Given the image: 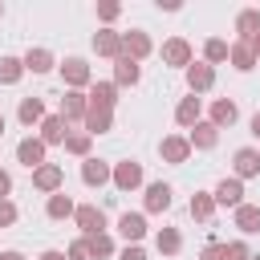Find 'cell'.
<instances>
[{
    "label": "cell",
    "instance_id": "1",
    "mask_svg": "<svg viewBox=\"0 0 260 260\" xmlns=\"http://www.w3.org/2000/svg\"><path fill=\"white\" fill-rule=\"evenodd\" d=\"M73 219H77V228H81V236H85V240L106 232V211H102V207H93V203H81V207L73 211Z\"/></svg>",
    "mask_w": 260,
    "mask_h": 260
},
{
    "label": "cell",
    "instance_id": "2",
    "mask_svg": "<svg viewBox=\"0 0 260 260\" xmlns=\"http://www.w3.org/2000/svg\"><path fill=\"white\" fill-rule=\"evenodd\" d=\"M110 183H114L118 191H134V187H142V162H134V158L118 162V167L110 171Z\"/></svg>",
    "mask_w": 260,
    "mask_h": 260
},
{
    "label": "cell",
    "instance_id": "3",
    "mask_svg": "<svg viewBox=\"0 0 260 260\" xmlns=\"http://www.w3.org/2000/svg\"><path fill=\"white\" fill-rule=\"evenodd\" d=\"M61 183H65V171H61L57 162H45V167H37V171H32V187H37V191H45V195H57V191H61Z\"/></svg>",
    "mask_w": 260,
    "mask_h": 260
},
{
    "label": "cell",
    "instance_id": "4",
    "mask_svg": "<svg viewBox=\"0 0 260 260\" xmlns=\"http://www.w3.org/2000/svg\"><path fill=\"white\" fill-rule=\"evenodd\" d=\"M61 77H65V85H69V89H81V85H89V81H93V73H89V65H85L81 57H65Z\"/></svg>",
    "mask_w": 260,
    "mask_h": 260
},
{
    "label": "cell",
    "instance_id": "5",
    "mask_svg": "<svg viewBox=\"0 0 260 260\" xmlns=\"http://www.w3.org/2000/svg\"><path fill=\"white\" fill-rule=\"evenodd\" d=\"M93 53H98V57H110V61H118V57H122V32H114V28H102V32H93Z\"/></svg>",
    "mask_w": 260,
    "mask_h": 260
},
{
    "label": "cell",
    "instance_id": "6",
    "mask_svg": "<svg viewBox=\"0 0 260 260\" xmlns=\"http://www.w3.org/2000/svg\"><path fill=\"white\" fill-rule=\"evenodd\" d=\"M150 53V37L142 32V28H130V32H122V57H130V61H142Z\"/></svg>",
    "mask_w": 260,
    "mask_h": 260
},
{
    "label": "cell",
    "instance_id": "7",
    "mask_svg": "<svg viewBox=\"0 0 260 260\" xmlns=\"http://www.w3.org/2000/svg\"><path fill=\"white\" fill-rule=\"evenodd\" d=\"M187 85H191V93H207L215 85V69L203 65V61H191L187 65Z\"/></svg>",
    "mask_w": 260,
    "mask_h": 260
},
{
    "label": "cell",
    "instance_id": "8",
    "mask_svg": "<svg viewBox=\"0 0 260 260\" xmlns=\"http://www.w3.org/2000/svg\"><path fill=\"white\" fill-rule=\"evenodd\" d=\"M158 154H162L167 162H187V158H191V142H187L183 134H167V138L158 142Z\"/></svg>",
    "mask_w": 260,
    "mask_h": 260
},
{
    "label": "cell",
    "instance_id": "9",
    "mask_svg": "<svg viewBox=\"0 0 260 260\" xmlns=\"http://www.w3.org/2000/svg\"><path fill=\"white\" fill-rule=\"evenodd\" d=\"M232 167H236V179L244 183V179H252V175H260V154H256L252 146H240V150L232 154Z\"/></svg>",
    "mask_w": 260,
    "mask_h": 260
},
{
    "label": "cell",
    "instance_id": "10",
    "mask_svg": "<svg viewBox=\"0 0 260 260\" xmlns=\"http://www.w3.org/2000/svg\"><path fill=\"white\" fill-rule=\"evenodd\" d=\"M162 65H179V69H187V65H191V45H187L183 37H171V41L162 45Z\"/></svg>",
    "mask_w": 260,
    "mask_h": 260
},
{
    "label": "cell",
    "instance_id": "11",
    "mask_svg": "<svg viewBox=\"0 0 260 260\" xmlns=\"http://www.w3.org/2000/svg\"><path fill=\"white\" fill-rule=\"evenodd\" d=\"M85 110H89V98H85L81 89H69V93L61 98V118H65V122H81Z\"/></svg>",
    "mask_w": 260,
    "mask_h": 260
},
{
    "label": "cell",
    "instance_id": "12",
    "mask_svg": "<svg viewBox=\"0 0 260 260\" xmlns=\"http://www.w3.org/2000/svg\"><path fill=\"white\" fill-rule=\"evenodd\" d=\"M85 134L93 138V134H106V130H114V110H102V106H89L85 110Z\"/></svg>",
    "mask_w": 260,
    "mask_h": 260
},
{
    "label": "cell",
    "instance_id": "13",
    "mask_svg": "<svg viewBox=\"0 0 260 260\" xmlns=\"http://www.w3.org/2000/svg\"><path fill=\"white\" fill-rule=\"evenodd\" d=\"M65 134H69V122H65L61 114H45V122H41V142H45V146H57V142H65Z\"/></svg>",
    "mask_w": 260,
    "mask_h": 260
},
{
    "label": "cell",
    "instance_id": "14",
    "mask_svg": "<svg viewBox=\"0 0 260 260\" xmlns=\"http://www.w3.org/2000/svg\"><path fill=\"white\" fill-rule=\"evenodd\" d=\"M187 142H191V150H211V146L219 142V130H215L211 122H195L191 134H187Z\"/></svg>",
    "mask_w": 260,
    "mask_h": 260
},
{
    "label": "cell",
    "instance_id": "15",
    "mask_svg": "<svg viewBox=\"0 0 260 260\" xmlns=\"http://www.w3.org/2000/svg\"><path fill=\"white\" fill-rule=\"evenodd\" d=\"M16 158L28 167V171H37V167H45V142L41 138H24L20 146H16Z\"/></svg>",
    "mask_w": 260,
    "mask_h": 260
},
{
    "label": "cell",
    "instance_id": "16",
    "mask_svg": "<svg viewBox=\"0 0 260 260\" xmlns=\"http://www.w3.org/2000/svg\"><path fill=\"white\" fill-rule=\"evenodd\" d=\"M211 199L223 203V207H240V203H244V183H240V179H223V183L211 191Z\"/></svg>",
    "mask_w": 260,
    "mask_h": 260
},
{
    "label": "cell",
    "instance_id": "17",
    "mask_svg": "<svg viewBox=\"0 0 260 260\" xmlns=\"http://www.w3.org/2000/svg\"><path fill=\"white\" fill-rule=\"evenodd\" d=\"M118 232L126 236V244H138V240L146 236V215H142V211H126V215L118 219Z\"/></svg>",
    "mask_w": 260,
    "mask_h": 260
},
{
    "label": "cell",
    "instance_id": "18",
    "mask_svg": "<svg viewBox=\"0 0 260 260\" xmlns=\"http://www.w3.org/2000/svg\"><path fill=\"white\" fill-rule=\"evenodd\" d=\"M236 32H240L244 45H252V41L260 37V8H244V12L236 16Z\"/></svg>",
    "mask_w": 260,
    "mask_h": 260
},
{
    "label": "cell",
    "instance_id": "19",
    "mask_svg": "<svg viewBox=\"0 0 260 260\" xmlns=\"http://www.w3.org/2000/svg\"><path fill=\"white\" fill-rule=\"evenodd\" d=\"M81 179H85V187H106L110 183V167L102 158H81Z\"/></svg>",
    "mask_w": 260,
    "mask_h": 260
},
{
    "label": "cell",
    "instance_id": "20",
    "mask_svg": "<svg viewBox=\"0 0 260 260\" xmlns=\"http://www.w3.org/2000/svg\"><path fill=\"white\" fill-rule=\"evenodd\" d=\"M114 102H118V85H114V81H93V85H89V106L114 110Z\"/></svg>",
    "mask_w": 260,
    "mask_h": 260
},
{
    "label": "cell",
    "instance_id": "21",
    "mask_svg": "<svg viewBox=\"0 0 260 260\" xmlns=\"http://www.w3.org/2000/svg\"><path fill=\"white\" fill-rule=\"evenodd\" d=\"M199 114H203V102H199L195 93H191V98H183V102L175 106V122H179V126H187V130L199 122Z\"/></svg>",
    "mask_w": 260,
    "mask_h": 260
},
{
    "label": "cell",
    "instance_id": "22",
    "mask_svg": "<svg viewBox=\"0 0 260 260\" xmlns=\"http://www.w3.org/2000/svg\"><path fill=\"white\" fill-rule=\"evenodd\" d=\"M228 61L240 69V73H248V69H256V53H252V45H244V41H236V45H228Z\"/></svg>",
    "mask_w": 260,
    "mask_h": 260
},
{
    "label": "cell",
    "instance_id": "23",
    "mask_svg": "<svg viewBox=\"0 0 260 260\" xmlns=\"http://www.w3.org/2000/svg\"><path fill=\"white\" fill-rule=\"evenodd\" d=\"M16 118H20L24 126H41V122H45V106H41V98H20Z\"/></svg>",
    "mask_w": 260,
    "mask_h": 260
},
{
    "label": "cell",
    "instance_id": "24",
    "mask_svg": "<svg viewBox=\"0 0 260 260\" xmlns=\"http://www.w3.org/2000/svg\"><path fill=\"white\" fill-rule=\"evenodd\" d=\"M240 118V110H236V102L232 98H219V102H211V126L219 130V126H232Z\"/></svg>",
    "mask_w": 260,
    "mask_h": 260
},
{
    "label": "cell",
    "instance_id": "25",
    "mask_svg": "<svg viewBox=\"0 0 260 260\" xmlns=\"http://www.w3.org/2000/svg\"><path fill=\"white\" fill-rule=\"evenodd\" d=\"M171 207V187L167 183H146V211H167Z\"/></svg>",
    "mask_w": 260,
    "mask_h": 260
},
{
    "label": "cell",
    "instance_id": "26",
    "mask_svg": "<svg viewBox=\"0 0 260 260\" xmlns=\"http://www.w3.org/2000/svg\"><path fill=\"white\" fill-rule=\"evenodd\" d=\"M236 228H240L244 236L260 232V207H256V203H240V207H236Z\"/></svg>",
    "mask_w": 260,
    "mask_h": 260
},
{
    "label": "cell",
    "instance_id": "27",
    "mask_svg": "<svg viewBox=\"0 0 260 260\" xmlns=\"http://www.w3.org/2000/svg\"><path fill=\"white\" fill-rule=\"evenodd\" d=\"M20 61H24V73H49L53 69V53L49 49H28Z\"/></svg>",
    "mask_w": 260,
    "mask_h": 260
},
{
    "label": "cell",
    "instance_id": "28",
    "mask_svg": "<svg viewBox=\"0 0 260 260\" xmlns=\"http://www.w3.org/2000/svg\"><path fill=\"white\" fill-rule=\"evenodd\" d=\"M138 77H142L138 61H130V57H118L114 61V85H134Z\"/></svg>",
    "mask_w": 260,
    "mask_h": 260
},
{
    "label": "cell",
    "instance_id": "29",
    "mask_svg": "<svg viewBox=\"0 0 260 260\" xmlns=\"http://www.w3.org/2000/svg\"><path fill=\"white\" fill-rule=\"evenodd\" d=\"M45 211H49V219H69V215L77 211V203H73V199H69L65 191H57V195H49Z\"/></svg>",
    "mask_w": 260,
    "mask_h": 260
},
{
    "label": "cell",
    "instance_id": "30",
    "mask_svg": "<svg viewBox=\"0 0 260 260\" xmlns=\"http://www.w3.org/2000/svg\"><path fill=\"white\" fill-rule=\"evenodd\" d=\"M191 215H195L199 223H211V215H215V199H211L207 191H195V195H191Z\"/></svg>",
    "mask_w": 260,
    "mask_h": 260
},
{
    "label": "cell",
    "instance_id": "31",
    "mask_svg": "<svg viewBox=\"0 0 260 260\" xmlns=\"http://www.w3.org/2000/svg\"><path fill=\"white\" fill-rule=\"evenodd\" d=\"M24 77V61L20 57H0V85H16Z\"/></svg>",
    "mask_w": 260,
    "mask_h": 260
},
{
    "label": "cell",
    "instance_id": "32",
    "mask_svg": "<svg viewBox=\"0 0 260 260\" xmlns=\"http://www.w3.org/2000/svg\"><path fill=\"white\" fill-rule=\"evenodd\" d=\"M69 154H77V158H89V146H93V138L85 134V130H77V134H65V142H61Z\"/></svg>",
    "mask_w": 260,
    "mask_h": 260
},
{
    "label": "cell",
    "instance_id": "33",
    "mask_svg": "<svg viewBox=\"0 0 260 260\" xmlns=\"http://www.w3.org/2000/svg\"><path fill=\"white\" fill-rule=\"evenodd\" d=\"M219 61H228V41L211 37V41L203 45V65H219Z\"/></svg>",
    "mask_w": 260,
    "mask_h": 260
},
{
    "label": "cell",
    "instance_id": "34",
    "mask_svg": "<svg viewBox=\"0 0 260 260\" xmlns=\"http://www.w3.org/2000/svg\"><path fill=\"white\" fill-rule=\"evenodd\" d=\"M154 244H158V252H162V256H175V252H179V248H183V236H179V232H175V228H162V232H158V240H154Z\"/></svg>",
    "mask_w": 260,
    "mask_h": 260
},
{
    "label": "cell",
    "instance_id": "35",
    "mask_svg": "<svg viewBox=\"0 0 260 260\" xmlns=\"http://www.w3.org/2000/svg\"><path fill=\"white\" fill-rule=\"evenodd\" d=\"M85 244H89V256H93V260H106V256H114V240H110L106 232H102V236H89Z\"/></svg>",
    "mask_w": 260,
    "mask_h": 260
},
{
    "label": "cell",
    "instance_id": "36",
    "mask_svg": "<svg viewBox=\"0 0 260 260\" xmlns=\"http://www.w3.org/2000/svg\"><path fill=\"white\" fill-rule=\"evenodd\" d=\"M223 252H228V260H252V252H248V244H244V240L223 244Z\"/></svg>",
    "mask_w": 260,
    "mask_h": 260
},
{
    "label": "cell",
    "instance_id": "37",
    "mask_svg": "<svg viewBox=\"0 0 260 260\" xmlns=\"http://www.w3.org/2000/svg\"><path fill=\"white\" fill-rule=\"evenodd\" d=\"M65 260H93V256H89V244H85V236L69 244V256H65Z\"/></svg>",
    "mask_w": 260,
    "mask_h": 260
},
{
    "label": "cell",
    "instance_id": "38",
    "mask_svg": "<svg viewBox=\"0 0 260 260\" xmlns=\"http://www.w3.org/2000/svg\"><path fill=\"white\" fill-rule=\"evenodd\" d=\"M118 12H122V4H114V0H106V4H98V20H118Z\"/></svg>",
    "mask_w": 260,
    "mask_h": 260
},
{
    "label": "cell",
    "instance_id": "39",
    "mask_svg": "<svg viewBox=\"0 0 260 260\" xmlns=\"http://www.w3.org/2000/svg\"><path fill=\"white\" fill-rule=\"evenodd\" d=\"M8 223H16V203L0 199V228H8Z\"/></svg>",
    "mask_w": 260,
    "mask_h": 260
},
{
    "label": "cell",
    "instance_id": "40",
    "mask_svg": "<svg viewBox=\"0 0 260 260\" xmlns=\"http://www.w3.org/2000/svg\"><path fill=\"white\" fill-rule=\"evenodd\" d=\"M199 260H228V252H223V244H207L199 252Z\"/></svg>",
    "mask_w": 260,
    "mask_h": 260
},
{
    "label": "cell",
    "instance_id": "41",
    "mask_svg": "<svg viewBox=\"0 0 260 260\" xmlns=\"http://www.w3.org/2000/svg\"><path fill=\"white\" fill-rule=\"evenodd\" d=\"M118 260H146V252H142V248H138V244H126V248H122V256H118Z\"/></svg>",
    "mask_w": 260,
    "mask_h": 260
},
{
    "label": "cell",
    "instance_id": "42",
    "mask_svg": "<svg viewBox=\"0 0 260 260\" xmlns=\"http://www.w3.org/2000/svg\"><path fill=\"white\" fill-rule=\"evenodd\" d=\"M8 191H12V175L0 171V199H8Z\"/></svg>",
    "mask_w": 260,
    "mask_h": 260
},
{
    "label": "cell",
    "instance_id": "43",
    "mask_svg": "<svg viewBox=\"0 0 260 260\" xmlns=\"http://www.w3.org/2000/svg\"><path fill=\"white\" fill-rule=\"evenodd\" d=\"M41 260H65V252H57V248H49V252H41Z\"/></svg>",
    "mask_w": 260,
    "mask_h": 260
},
{
    "label": "cell",
    "instance_id": "44",
    "mask_svg": "<svg viewBox=\"0 0 260 260\" xmlns=\"http://www.w3.org/2000/svg\"><path fill=\"white\" fill-rule=\"evenodd\" d=\"M252 134H256V138H260V110H256V114H252Z\"/></svg>",
    "mask_w": 260,
    "mask_h": 260
},
{
    "label": "cell",
    "instance_id": "45",
    "mask_svg": "<svg viewBox=\"0 0 260 260\" xmlns=\"http://www.w3.org/2000/svg\"><path fill=\"white\" fill-rule=\"evenodd\" d=\"M0 260H24L20 252H0Z\"/></svg>",
    "mask_w": 260,
    "mask_h": 260
},
{
    "label": "cell",
    "instance_id": "46",
    "mask_svg": "<svg viewBox=\"0 0 260 260\" xmlns=\"http://www.w3.org/2000/svg\"><path fill=\"white\" fill-rule=\"evenodd\" d=\"M252 53H256V61H260V37H256V41H252Z\"/></svg>",
    "mask_w": 260,
    "mask_h": 260
},
{
    "label": "cell",
    "instance_id": "47",
    "mask_svg": "<svg viewBox=\"0 0 260 260\" xmlns=\"http://www.w3.org/2000/svg\"><path fill=\"white\" fill-rule=\"evenodd\" d=\"M0 138H4V114H0Z\"/></svg>",
    "mask_w": 260,
    "mask_h": 260
},
{
    "label": "cell",
    "instance_id": "48",
    "mask_svg": "<svg viewBox=\"0 0 260 260\" xmlns=\"http://www.w3.org/2000/svg\"><path fill=\"white\" fill-rule=\"evenodd\" d=\"M0 16H4V4H0Z\"/></svg>",
    "mask_w": 260,
    "mask_h": 260
}]
</instances>
